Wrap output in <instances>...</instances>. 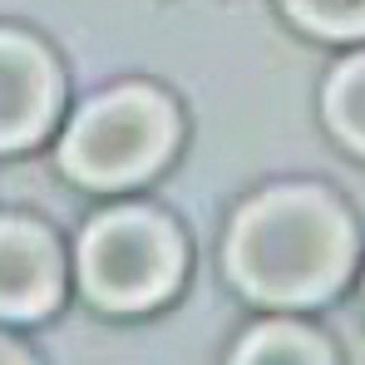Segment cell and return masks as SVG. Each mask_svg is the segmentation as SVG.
<instances>
[{"instance_id":"6da1fadb","label":"cell","mask_w":365,"mask_h":365,"mask_svg":"<svg viewBox=\"0 0 365 365\" xmlns=\"http://www.w3.org/2000/svg\"><path fill=\"white\" fill-rule=\"evenodd\" d=\"M222 262L252 302L306 306L346 282L356 262V227L326 187H267L232 217Z\"/></svg>"},{"instance_id":"9c48e42d","label":"cell","mask_w":365,"mask_h":365,"mask_svg":"<svg viewBox=\"0 0 365 365\" xmlns=\"http://www.w3.org/2000/svg\"><path fill=\"white\" fill-rule=\"evenodd\" d=\"M0 361H30V356H25L15 341H5V336H0Z\"/></svg>"},{"instance_id":"5b68a950","label":"cell","mask_w":365,"mask_h":365,"mask_svg":"<svg viewBox=\"0 0 365 365\" xmlns=\"http://www.w3.org/2000/svg\"><path fill=\"white\" fill-rule=\"evenodd\" d=\"M55 64L15 30H0V148L35 143L55 119Z\"/></svg>"},{"instance_id":"3957f363","label":"cell","mask_w":365,"mask_h":365,"mask_svg":"<svg viewBox=\"0 0 365 365\" xmlns=\"http://www.w3.org/2000/svg\"><path fill=\"white\" fill-rule=\"evenodd\" d=\"M182 272L178 232L148 207H114L79 237V287L94 306L143 311L173 292Z\"/></svg>"},{"instance_id":"52a82bcc","label":"cell","mask_w":365,"mask_h":365,"mask_svg":"<svg viewBox=\"0 0 365 365\" xmlns=\"http://www.w3.org/2000/svg\"><path fill=\"white\" fill-rule=\"evenodd\" d=\"M232 356L237 361H331V346L297 321H267L247 331Z\"/></svg>"},{"instance_id":"ba28073f","label":"cell","mask_w":365,"mask_h":365,"mask_svg":"<svg viewBox=\"0 0 365 365\" xmlns=\"http://www.w3.org/2000/svg\"><path fill=\"white\" fill-rule=\"evenodd\" d=\"M287 15L311 35H331V40L365 35V0H287Z\"/></svg>"},{"instance_id":"7a4b0ae2","label":"cell","mask_w":365,"mask_h":365,"mask_svg":"<svg viewBox=\"0 0 365 365\" xmlns=\"http://www.w3.org/2000/svg\"><path fill=\"white\" fill-rule=\"evenodd\" d=\"M173 133V104L158 89L119 84L74 114L60 143V168L84 187H128L168 158Z\"/></svg>"},{"instance_id":"277c9868","label":"cell","mask_w":365,"mask_h":365,"mask_svg":"<svg viewBox=\"0 0 365 365\" xmlns=\"http://www.w3.org/2000/svg\"><path fill=\"white\" fill-rule=\"evenodd\" d=\"M64 262L55 237L30 217H0V316L30 321L60 302Z\"/></svg>"},{"instance_id":"8992f818","label":"cell","mask_w":365,"mask_h":365,"mask_svg":"<svg viewBox=\"0 0 365 365\" xmlns=\"http://www.w3.org/2000/svg\"><path fill=\"white\" fill-rule=\"evenodd\" d=\"M321 109H326L331 133L341 143H351L356 153H365V55H351L326 74Z\"/></svg>"}]
</instances>
